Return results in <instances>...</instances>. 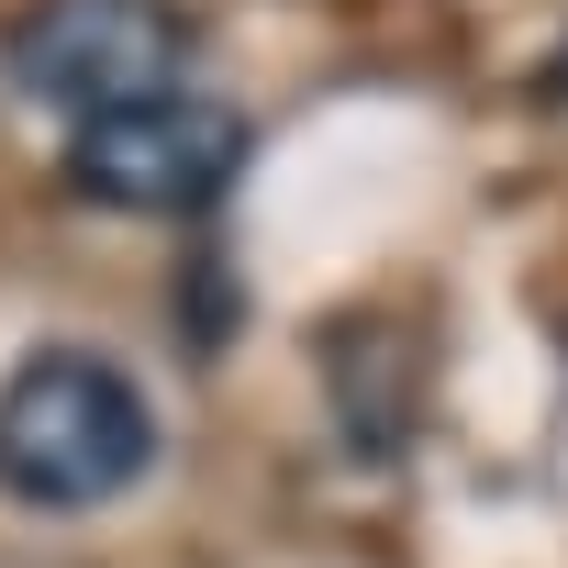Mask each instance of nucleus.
<instances>
[{
    "label": "nucleus",
    "mask_w": 568,
    "mask_h": 568,
    "mask_svg": "<svg viewBox=\"0 0 568 568\" xmlns=\"http://www.w3.org/2000/svg\"><path fill=\"white\" fill-rule=\"evenodd\" d=\"M546 90H557V101H568V45H557V68H546Z\"/></svg>",
    "instance_id": "nucleus-4"
},
{
    "label": "nucleus",
    "mask_w": 568,
    "mask_h": 568,
    "mask_svg": "<svg viewBox=\"0 0 568 568\" xmlns=\"http://www.w3.org/2000/svg\"><path fill=\"white\" fill-rule=\"evenodd\" d=\"M234 168H245V112H223V101H201V90H168V101H145V112H101V123H79V145H68V179L90 190V201H112V212H212L223 190H234Z\"/></svg>",
    "instance_id": "nucleus-3"
},
{
    "label": "nucleus",
    "mask_w": 568,
    "mask_h": 568,
    "mask_svg": "<svg viewBox=\"0 0 568 568\" xmlns=\"http://www.w3.org/2000/svg\"><path fill=\"white\" fill-rule=\"evenodd\" d=\"M156 468V402L101 346H34L0 379V490L34 513H101Z\"/></svg>",
    "instance_id": "nucleus-1"
},
{
    "label": "nucleus",
    "mask_w": 568,
    "mask_h": 568,
    "mask_svg": "<svg viewBox=\"0 0 568 568\" xmlns=\"http://www.w3.org/2000/svg\"><path fill=\"white\" fill-rule=\"evenodd\" d=\"M179 68H190V12L179 0H34L12 23V79L68 123L145 112V101L179 90Z\"/></svg>",
    "instance_id": "nucleus-2"
}]
</instances>
